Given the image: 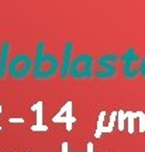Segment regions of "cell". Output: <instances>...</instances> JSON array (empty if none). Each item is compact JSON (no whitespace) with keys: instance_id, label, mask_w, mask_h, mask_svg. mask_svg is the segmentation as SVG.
<instances>
[{"instance_id":"obj_1","label":"cell","mask_w":145,"mask_h":152,"mask_svg":"<svg viewBox=\"0 0 145 152\" xmlns=\"http://www.w3.org/2000/svg\"><path fill=\"white\" fill-rule=\"evenodd\" d=\"M59 64L58 58L52 54H44V55H35V64L32 69V75L35 79H49L55 76L58 72Z\"/></svg>"},{"instance_id":"obj_2","label":"cell","mask_w":145,"mask_h":152,"mask_svg":"<svg viewBox=\"0 0 145 152\" xmlns=\"http://www.w3.org/2000/svg\"><path fill=\"white\" fill-rule=\"evenodd\" d=\"M32 59L31 56L27 54H18L9 62L7 72L10 73L11 77L14 79H23L31 72L32 68Z\"/></svg>"},{"instance_id":"obj_3","label":"cell","mask_w":145,"mask_h":152,"mask_svg":"<svg viewBox=\"0 0 145 152\" xmlns=\"http://www.w3.org/2000/svg\"><path fill=\"white\" fill-rule=\"evenodd\" d=\"M93 58L89 54H81L75 56L70 65L69 75L73 77H89L92 75Z\"/></svg>"},{"instance_id":"obj_4","label":"cell","mask_w":145,"mask_h":152,"mask_svg":"<svg viewBox=\"0 0 145 152\" xmlns=\"http://www.w3.org/2000/svg\"><path fill=\"white\" fill-rule=\"evenodd\" d=\"M52 121H54L55 124L65 123L68 132L72 131V127H73V124H75V121H76V117L73 115V103H72L70 100L66 102V103L64 104V107L52 117Z\"/></svg>"},{"instance_id":"obj_5","label":"cell","mask_w":145,"mask_h":152,"mask_svg":"<svg viewBox=\"0 0 145 152\" xmlns=\"http://www.w3.org/2000/svg\"><path fill=\"white\" fill-rule=\"evenodd\" d=\"M72 52H73V42H68L65 44V48H64V56H62V65H61V77L65 79V77H68L70 72V65H72Z\"/></svg>"},{"instance_id":"obj_6","label":"cell","mask_w":145,"mask_h":152,"mask_svg":"<svg viewBox=\"0 0 145 152\" xmlns=\"http://www.w3.org/2000/svg\"><path fill=\"white\" fill-rule=\"evenodd\" d=\"M42 107H44L42 102H37V103L31 107V110L35 113V124L31 125L32 132H47V131L49 130L48 125H45L44 124V121H42V115H44Z\"/></svg>"},{"instance_id":"obj_7","label":"cell","mask_w":145,"mask_h":152,"mask_svg":"<svg viewBox=\"0 0 145 152\" xmlns=\"http://www.w3.org/2000/svg\"><path fill=\"white\" fill-rule=\"evenodd\" d=\"M9 55H10V42L4 41L0 47V79H3L9 66Z\"/></svg>"},{"instance_id":"obj_8","label":"cell","mask_w":145,"mask_h":152,"mask_svg":"<svg viewBox=\"0 0 145 152\" xmlns=\"http://www.w3.org/2000/svg\"><path fill=\"white\" fill-rule=\"evenodd\" d=\"M103 120H104V111L100 113V117H99V121H97V130H96V132H94V137H96V138H100L103 134V130H104Z\"/></svg>"},{"instance_id":"obj_9","label":"cell","mask_w":145,"mask_h":152,"mask_svg":"<svg viewBox=\"0 0 145 152\" xmlns=\"http://www.w3.org/2000/svg\"><path fill=\"white\" fill-rule=\"evenodd\" d=\"M9 123L10 124H21V123H24V118H21V117H11V118H9Z\"/></svg>"},{"instance_id":"obj_10","label":"cell","mask_w":145,"mask_h":152,"mask_svg":"<svg viewBox=\"0 0 145 152\" xmlns=\"http://www.w3.org/2000/svg\"><path fill=\"white\" fill-rule=\"evenodd\" d=\"M118 117H120V118H118V121H120L118 128H120V130H123L124 128V117H125V114H124L123 111H120V113H118Z\"/></svg>"},{"instance_id":"obj_11","label":"cell","mask_w":145,"mask_h":152,"mask_svg":"<svg viewBox=\"0 0 145 152\" xmlns=\"http://www.w3.org/2000/svg\"><path fill=\"white\" fill-rule=\"evenodd\" d=\"M87 152H93V144H92V142H89V144H87Z\"/></svg>"},{"instance_id":"obj_12","label":"cell","mask_w":145,"mask_h":152,"mask_svg":"<svg viewBox=\"0 0 145 152\" xmlns=\"http://www.w3.org/2000/svg\"><path fill=\"white\" fill-rule=\"evenodd\" d=\"M3 113V107H1V104H0V114Z\"/></svg>"},{"instance_id":"obj_13","label":"cell","mask_w":145,"mask_h":152,"mask_svg":"<svg viewBox=\"0 0 145 152\" xmlns=\"http://www.w3.org/2000/svg\"><path fill=\"white\" fill-rule=\"evenodd\" d=\"M1 130H3V127H1V125H0V131H1Z\"/></svg>"}]
</instances>
